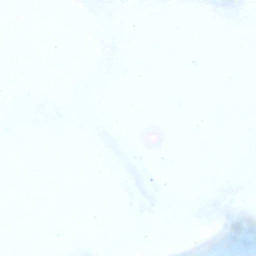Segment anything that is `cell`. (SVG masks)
Segmentation results:
<instances>
[{
    "label": "cell",
    "mask_w": 256,
    "mask_h": 256,
    "mask_svg": "<svg viewBox=\"0 0 256 256\" xmlns=\"http://www.w3.org/2000/svg\"><path fill=\"white\" fill-rule=\"evenodd\" d=\"M233 228H234L235 230L239 231L242 228L241 224L236 223L234 226Z\"/></svg>",
    "instance_id": "cell-1"
}]
</instances>
